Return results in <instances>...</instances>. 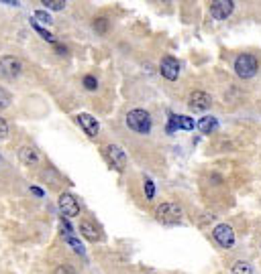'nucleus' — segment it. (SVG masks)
<instances>
[{"label": "nucleus", "mask_w": 261, "mask_h": 274, "mask_svg": "<svg viewBox=\"0 0 261 274\" xmlns=\"http://www.w3.org/2000/svg\"><path fill=\"white\" fill-rule=\"evenodd\" d=\"M84 88H86V90H90V92H94V90L98 88L96 77H94V75H86V77H84Z\"/></svg>", "instance_id": "obj_21"}, {"label": "nucleus", "mask_w": 261, "mask_h": 274, "mask_svg": "<svg viewBox=\"0 0 261 274\" xmlns=\"http://www.w3.org/2000/svg\"><path fill=\"white\" fill-rule=\"evenodd\" d=\"M198 128H200L204 134H210V132L217 128V120L210 118V116H206V118H202V120L198 122Z\"/></svg>", "instance_id": "obj_15"}, {"label": "nucleus", "mask_w": 261, "mask_h": 274, "mask_svg": "<svg viewBox=\"0 0 261 274\" xmlns=\"http://www.w3.org/2000/svg\"><path fill=\"white\" fill-rule=\"evenodd\" d=\"M65 242H67V244H69V246H72V248H74V250H76L78 254H84V248H82V244H80V242H78L76 238L67 236V238H65Z\"/></svg>", "instance_id": "obj_24"}, {"label": "nucleus", "mask_w": 261, "mask_h": 274, "mask_svg": "<svg viewBox=\"0 0 261 274\" xmlns=\"http://www.w3.org/2000/svg\"><path fill=\"white\" fill-rule=\"evenodd\" d=\"M155 217L161 224H180L184 217V211L178 203H161L155 211Z\"/></svg>", "instance_id": "obj_2"}, {"label": "nucleus", "mask_w": 261, "mask_h": 274, "mask_svg": "<svg viewBox=\"0 0 261 274\" xmlns=\"http://www.w3.org/2000/svg\"><path fill=\"white\" fill-rule=\"evenodd\" d=\"M61 230H65V238L72 234V228H69V224H67V222H63V220H61Z\"/></svg>", "instance_id": "obj_27"}, {"label": "nucleus", "mask_w": 261, "mask_h": 274, "mask_svg": "<svg viewBox=\"0 0 261 274\" xmlns=\"http://www.w3.org/2000/svg\"><path fill=\"white\" fill-rule=\"evenodd\" d=\"M10 102H12L10 94H8L4 88H0V110H2V108H8V106H10Z\"/></svg>", "instance_id": "obj_19"}, {"label": "nucleus", "mask_w": 261, "mask_h": 274, "mask_svg": "<svg viewBox=\"0 0 261 274\" xmlns=\"http://www.w3.org/2000/svg\"><path fill=\"white\" fill-rule=\"evenodd\" d=\"M47 10H63L65 8V2L63 0H43L41 2Z\"/></svg>", "instance_id": "obj_16"}, {"label": "nucleus", "mask_w": 261, "mask_h": 274, "mask_svg": "<svg viewBox=\"0 0 261 274\" xmlns=\"http://www.w3.org/2000/svg\"><path fill=\"white\" fill-rule=\"evenodd\" d=\"M59 209L65 217H76L80 213V205H78V199L72 195V193H61L59 195Z\"/></svg>", "instance_id": "obj_6"}, {"label": "nucleus", "mask_w": 261, "mask_h": 274, "mask_svg": "<svg viewBox=\"0 0 261 274\" xmlns=\"http://www.w3.org/2000/svg\"><path fill=\"white\" fill-rule=\"evenodd\" d=\"M235 71L243 79L253 77L257 73V59L253 55H239L237 61H235Z\"/></svg>", "instance_id": "obj_4"}, {"label": "nucleus", "mask_w": 261, "mask_h": 274, "mask_svg": "<svg viewBox=\"0 0 261 274\" xmlns=\"http://www.w3.org/2000/svg\"><path fill=\"white\" fill-rule=\"evenodd\" d=\"M76 120H78V124L82 126V130L88 134V136H98V132H100V124H98V120L94 118V116H90V114H78L76 116Z\"/></svg>", "instance_id": "obj_11"}, {"label": "nucleus", "mask_w": 261, "mask_h": 274, "mask_svg": "<svg viewBox=\"0 0 261 274\" xmlns=\"http://www.w3.org/2000/svg\"><path fill=\"white\" fill-rule=\"evenodd\" d=\"M212 236H215V240H217L223 248H233V246H235V232H233V228L227 226V224L217 226L215 232H212Z\"/></svg>", "instance_id": "obj_5"}, {"label": "nucleus", "mask_w": 261, "mask_h": 274, "mask_svg": "<svg viewBox=\"0 0 261 274\" xmlns=\"http://www.w3.org/2000/svg\"><path fill=\"white\" fill-rule=\"evenodd\" d=\"M210 104H212V98H210L208 94H204V92H192V94H190L188 106H190L194 112H204V110L210 108Z\"/></svg>", "instance_id": "obj_8"}, {"label": "nucleus", "mask_w": 261, "mask_h": 274, "mask_svg": "<svg viewBox=\"0 0 261 274\" xmlns=\"http://www.w3.org/2000/svg\"><path fill=\"white\" fill-rule=\"evenodd\" d=\"M31 24H33V29H35V31H37V33H39V35H41V37H43L45 41H49V43H53V45H55V37H53V35L49 33V31H45L43 26H39V24H37L35 20H31Z\"/></svg>", "instance_id": "obj_17"}, {"label": "nucleus", "mask_w": 261, "mask_h": 274, "mask_svg": "<svg viewBox=\"0 0 261 274\" xmlns=\"http://www.w3.org/2000/svg\"><path fill=\"white\" fill-rule=\"evenodd\" d=\"M18 158L22 165L27 167H35L39 162V152L33 148V146H20L18 148Z\"/></svg>", "instance_id": "obj_12"}, {"label": "nucleus", "mask_w": 261, "mask_h": 274, "mask_svg": "<svg viewBox=\"0 0 261 274\" xmlns=\"http://www.w3.org/2000/svg\"><path fill=\"white\" fill-rule=\"evenodd\" d=\"M233 274H253V270H251V266L247 264V262H237L235 266H233Z\"/></svg>", "instance_id": "obj_18"}, {"label": "nucleus", "mask_w": 261, "mask_h": 274, "mask_svg": "<svg viewBox=\"0 0 261 274\" xmlns=\"http://www.w3.org/2000/svg\"><path fill=\"white\" fill-rule=\"evenodd\" d=\"M159 71H161V75H163L165 79H170V81L178 79V75H180V63H178V59H174V57H163V59H161V65H159Z\"/></svg>", "instance_id": "obj_10"}, {"label": "nucleus", "mask_w": 261, "mask_h": 274, "mask_svg": "<svg viewBox=\"0 0 261 274\" xmlns=\"http://www.w3.org/2000/svg\"><path fill=\"white\" fill-rule=\"evenodd\" d=\"M35 18H39V20L45 22V24H51V22H53L51 16H49V12H45V10H35Z\"/></svg>", "instance_id": "obj_23"}, {"label": "nucleus", "mask_w": 261, "mask_h": 274, "mask_svg": "<svg viewBox=\"0 0 261 274\" xmlns=\"http://www.w3.org/2000/svg\"><path fill=\"white\" fill-rule=\"evenodd\" d=\"M233 8H235L233 0H215V2H210V14L215 18H219V20L227 18L233 12Z\"/></svg>", "instance_id": "obj_9"}, {"label": "nucleus", "mask_w": 261, "mask_h": 274, "mask_svg": "<svg viewBox=\"0 0 261 274\" xmlns=\"http://www.w3.org/2000/svg\"><path fill=\"white\" fill-rule=\"evenodd\" d=\"M55 49L59 51V55H65V51H67V49H65L63 45H57V43H55Z\"/></svg>", "instance_id": "obj_28"}, {"label": "nucleus", "mask_w": 261, "mask_h": 274, "mask_svg": "<svg viewBox=\"0 0 261 274\" xmlns=\"http://www.w3.org/2000/svg\"><path fill=\"white\" fill-rule=\"evenodd\" d=\"M104 150H106V156H108L110 165H112L116 171H125V167H127V156H125L123 148H121V146H114V144H108Z\"/></svg>", "instance_id": "obj_7"}, {"label": "nucleus", "mask_w": 261, "mask_h": 274, "mask_svg": "<svg viewBox=\"0 0 261 274\" xmlns=\"http://www.w3.org/2000/svg\"><path fill=\"white\" fill-rule=\"evenodd\" d=\"M80 232H82V236H86L90 242H96L98 238H100V234H98V230L90 224V222H80Z\"/></svg>", "instance_id": "obj_13"}, {"label": "nucleus", "mask_w": 261, "mask_h": 274, "mask_svg": "<svg viewBox=\"0 0 261 274\" xmlns=\"http://www.w3.org/2000/svg\"><path fill=\"white\" fill-rule=\"evenodd\" d=\"M127 126L131 130L139 132V134H149V130H151V116H149V112L139 110V108L131 110L127 114Z\"/></svg>", "instance_id": "obj_1"}, {"label": "nucleus", "mask_w": 261, "mask_h": 274, "mask_svg": "<svg viewBox=\"0 0 261 274\" xmlns=\"http://www.w3.org/2000/svg\"><path fill=\"white\" fill-rule=\"evenodd\" d=\"M174 120H176V126L184 128V130H194V126H196L190 116H174Z\"/></svg>", "instance_id": "obj_14"}, {"label": "nucleus", "mask_w": 261, "mask_h": 274, "mask_svg": "<svg viewBox=\"0 0 261 274\" xmlns=\"http://www.w3.org/2000/svg\"><path fill=\"white\" fill-rule=\"evenodd\" d=\"M145 195H147V199H149V201L155 197V185H153V181H151V179H145Z\"/></svg>", "instance_id": "obj_22"}, {"label": "nucleus", "mask_w": 261, "mask_h": 274, "mask_svg": "<svg viewBox=\"0 0 261 274\" xmlns=\"http://www.w3.org/2000/svg\"><path fill=\"white\" fill-rule=\"evenodd\" d=\"M31 191H33V193H35L37 197H43V191H41L39 187H31Z\"/></svg>", "instance_id": "obj_29"}, {"label": "nucleus", "mask_w": 261, "mask_h": 274, "mask_svg": "<svg viewBox=\"0 0 261 274\" xmlns=\"http://www.w3.org/2000/svg\"><path fill=\"white\" fill-rule=\"evenodd\" d=\"M94 29H96L100 35H104L106 29H108V20H106V18H96V20H94Z\"/></svg>", "instance_id": "obj_20"}, {"label": "nucleus", "mask_w": 261, "mask_h": 274, "mask_svg": "<svg viewBox=\"0 0 261 274\" xmlns=\"http://www.w3.org/2000/svg\"><path fill=\"white\" fill-rule=\"evenodd\" d=\"M22 71V63L20 59L12 57V55H4L0 57V77L2 79H14L18 77Z\"/></svg>", "instance_id": "obj_3"}, {"label": "nucleus", "mask_w": 261, "mask_h": 274, "mask_svg": "<svg viewBox=\"0 0 261 274\" xmlns=\"http://www.w3.org/2000/svg\"><path fill=\"white\" fill-rule=\"evenodd\" d=\"M8 134V126H6V122L0 118V138H4Z\"/></svg>", "instance_id": "obj_26"}, {"label": "nucleus", "mask_w": 261, "mask_h": 274, "mask_svg": "<svg viewBox=\"0 0 261 274\" xmlns=\"http://www.w3.org/2000/svg\"><path fill=\"white\" fill-rule=\"evenodd\" d=\"M53 274H76V272H74V270H72L69 266H65V264H63V266H57V268H55V272H53Z\"/></svg>", "instance_id": "obj_25"}]
</instances>
